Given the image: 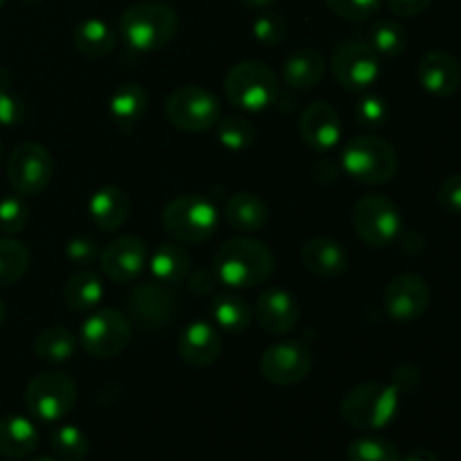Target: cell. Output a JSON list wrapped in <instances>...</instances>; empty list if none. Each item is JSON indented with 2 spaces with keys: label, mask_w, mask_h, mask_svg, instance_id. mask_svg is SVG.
Wrapping results in <instances>:
<instances>
[{
  "label": "cell",
  "mask_w": 461,
  "mask_h": 461,
  "mask_svg": "<svg viewBox=\"0 0 461 461\" xmlns=\"http://www.w3.org/2000/svg\"><path fill=\"white\" fill-rule=\"evenodd\" d=\"M401 461H439V457H437L435 450L430 448H414L410 450L408 455H403Z\"/></svg>",
  "instance_id": "48"
},
{
  "label": "cell",
  "mask_w": 461,
  "mask_h": 461,
  "mask_svg": "<svg viewBox=\"0 0 461 461\" xmlns=\"http://www.w3.org/2000/svg\"><path fill=\"white\" fill-rule=\"evenodd\" d=\"M327 61L322 54L313 48H302L284 59L282 77L284 84L293 90H311L324 79Z\"/></svg>",
  "instance_id": "23"
},
{
  "label": "cell",
  "mask_w": 461,
  "mask_h": 461,
  "mask_svg": "<svg viewBox=\"0 0 461 461\" xmlns=\"http://www.w3.org/2000/svg\"><path fill=\"white\" fill-rule=\"evenodd\" d=\"M27 117L25 99L14 88V79L9 70L0 68V124L18 126Z\"/></svg>",
  "instance_id": "36"
},
{
  "label": "cell",
  "mask_w": 461,
  "mask_h": 461,
  "mask_svg": "<svg viewBox=\"0 0 461 461\" xmlns=\"http://www.w3.org/2000/svg\"><path fill=\"white\" fill-rule=\"evenodd\" d=\"M347 461H401V453L383 437H360L347 448Z\"/></svg>",
  "instance_id": "37"
},
{
  "label": "cell",
  "mask_w": 461,
  "mask_h": 461,
  "mask_svg": "<svg viewBox=\"0 0 461 461\" xmlns=\"http://www.w3.org/2000/svg\"><path fill=\"white\" fill-rule=\"evenodd\" d=\"M255 320L268 336H288L300 324V306L284 288H266L257 297Z\"/></svg>",
  "instance_id": "17"
},
{
  "label": "cell",
  "mask_w": 461,
  "mask_h": 461,
  "mask_svg": "<svg viewBox=\"0 0 461 461\" xmlns=\"http://www.w3.org/2000/svg\"><path fill=\"white\" fill-rule=\"evenodd\" d=\"M300 135L315 151H331L338 147L342 138L340 115L336 108L327 102H313L302 111L300 115Z\"/></svg>",
  "instance_id": "20"
},
{
  "label": "cell",
  "mask_w": 461,
  "mask_h": 461,
  "mask_svg": "<svg viewBox=\"0 0 461 461\" xmlns=\"http://www.w3.org/2000/svg\"><path fill=\"white\" fill-rule=\"evenodd\" d=\"M176 349H178L183 363H187L189 367L205 369L219 360L221 351H223V338L216 331L214 324L196 320L180 331Z\"/></svg>",
  "instance_id": "18"
},
{
  "label": "cell",
  "mask_w": 461,
  "mask_h": 461,
  "mask_svg": "<svg viewBox=\"0 0 461 461\" xmlns=\"http://www.w3.org/2000/svg\"><path fill=\"white\" fill-rule=\"evenodd\" d=\"M216 135H219V142L223 144L228 151H246L248 147H252L257 138V129L248 117L241 115H230L223 120L216 122Z\"/></svg>",
  "instance_id": "35"
},
{
  "label": "cell",
  "mask_w": 461,
  "mask_h": 461,
  "mask_svg": "<svg viewBox=\"0 0 461 461\" xmlns=\"http://www.w3.org/2000/svg\"><path fill=\"white\" fill-rule=\"evenodd\" d=\"M336 16L360 23L372 18L381 9V0H324Z\"/></svg>",
  "instance_id": "41"
},
{
  "label": "cell",
  "mask_w": 461,
  "mask_h": 461,
  "mask_svg": "<svg viewBox=\"0 0 461 461\" xmlns=\"http://www.w3.org/2000/svg\"><path fill=\"white\" fill-rule=\"evenodd\" d=\"M252 34L261 45H279L286 39V21L279 14H259L252 23Z\"/></svg>",
  "instance_id": "40"
},
{
  "label": "cell",
  "mask_w": 461,
  "mask_h": 461,
  "mask_svg": "<svg viewBox=\"0 0 461 461\" xmlns=\"http://www.w3.org/2000/svg\"><path fill=\"white\" fill-rule=\"evenodd\" d=\"M401 394L392 383H360L351 387L340 403V414L351 428L360 432L383 430L396 419Z\"/></svg>",
  "instance_id": "3"
},
{
  "label": "cell",
  "mask_w": 461,
  "mask_h": 461,
  "mask_svg": "<svg viewBox=\"0 0 461 461\" xmlns=\"http://www.w3.org/2000/svg\"><path fill=\"white\" fill-rule=\"evenodd\" d=\"M149 108V95L135 81H126V84L117 86L115 93L111 95L108 102V113L111 120L115 122L117 129L131 131L135 124H140Z\"/></svg>",
  "instance_id": "26"
},
{
  "label": "cell",
  "mask_w": 461,
  "mask_h": 461,
  "mask_svg": "<svg viewBox=\"0 0 461 461\" xmlns=\"http://www.w3.org/2000/svg\"><path fill=\"white\" fill-rule=\"evenodd\" d=\"M417 77L421 88L432 97H450L461 86V63L446 50H432L419 61Z\"/></svg>",
  "instance_id": "19"
},
{
  "label": "cell",
  "mask_w": 461,
  "mask_h": 461,
  "mask_svg": "<svg viewBox=\"0 0 461 461\" xmlns=\"http://www.w3.org/2000/svg\"><path fill=\"white\" fill-rule=\"evenodd\" d=\"M77 403V383L63 372L36 374L25 387V408L43 423H57Z\"/></svg>",
  "instance_id": "9"
},
{
  "label": "cell",
  "mask_w": 461,
  "mask_h": 461,
  "mask_svg": "<svg viewBox=\"0 0 461 461\" xmlns=\"http://www.w3.org/2000/svg\"><path fill=\"white\" fill-rule=\"evenodd\" d=\"M356 120L363 129H381L390 120V108H387L385 99L376 97V95H365L358 104H356Z\"/></svg>",
  "instance_id": "39"
},
{
  "label": "cell",
  "mask_w": 461,
  "mask_h": 461,
  "mask_svg": "<svg viewBox=\"0 0 461 461\" xmlns=\"http://www.w3.org/2000/svg\"><path fill=\"white\" fill-rule=\"evenodd\" d=\"M50 448L61 461H81L88 455L90 441L77 426H59L50 435Z\"/></svg>",
  "instance_id": "34"
},
{
  "label": "cell",
  "mask_w": 461,
  "mask_h": 461,
  "mask_svg": "<svg viewBox=\"0 0 461 461\" xmlns=\"http://www.w3.org/2000/svg\"><path fill=\"white\" fill-rule=\"evenodd\" d=\"M0 158H3V144H0Z\"/></svg>",
  "instance_id": "53"
},
{
  "label": "cell",
  "mask_w": 461,
  "mask_h": 461,
  "mask_svg": "<svg viewBox=\"0 0 461 461\" xmlns=\"http://www.w3.org/2000/svg\"><path fill=\"white\" fill-rule=\"evenodd\" d=\"M178 302L180 297L174 286L151 279V282L133 286V291L126 297V309L138 327L147 329V331H158V329L169 327L171 320L176 318Z\"/></svg>",
  "instance_id": "12"
},
{
  "label": "cell",
  "mask_w": 461,
  "mask_h": 461,
  "mask_svg": "<svg viewBox=\"0 0 461 461\" xmlns=\"http://www.w3.org/2000/svg\"><path fill=\"white\" fill-rule=\"evenodd\" d=\"M421 383V372H419L414 365H399L394 369V376H392V385L399 390V394H408V392H414Z\"/></svg>",
  "instance_id": "44"
},
{
  "label": "cell",
  "mask_w": 461,
  "mask_h": 461,
  "mask_svg": "<svg viewBox=\"0 0 461 461\" xmlns=\"http://www.w3.org/2000/svg\"><path fill=\"white\" fill-rule=\"evenodd\" d=\"M313 369V356L309 347L295 340H282L270 345L261 354L259 372L268 383L279 387L297 385Z\"/></svg>",
  "instance_id": "14"
},
{
  "label": "cell",
  "mask_w": 461,
  "mask_h": 461,
  "mask_svg": "<svg viewBox=\"0 0 461 461\" xmlns=\"http://www.w3.org/2000/svg\"><path fill=\"white\" fill-rule=\"evenodd\" d=\"M104 300V284L99 279L97 273H93L90 268L77 270L75 275H70L63 286V302H66L68 309L77 311H90L95 306H99V302Z\"/></svg>",
  "instance_id": "29"
},
{
  "label": "cell",
  "mask_w": 461,
  "mask_h": 461,
  "mask_svg": "<svg viewBox=\"0 0 461 461\" xmlns=\"http://www.w3.org/2000/svg\"><path fill=\"white\" fill-rule=\"evenodd\" d=\"M30 461H57V459H52V457H32Z\"/></svg>",
  "instance_id": "51"
},
{
  "label": "cell",
  "mask_w": 461,
  "mask_h": 461,
  "mask_svg": "<svg viewBox=\"0 0 461 461\" xmlns=\"http://www.w3.org/2000/svg\"><path fill=\"white\" fill-rule=\"evenodd\" d=\"M178 32V14L174 7L160 0H142L126 9L120 16L117 34L133 52H158Z\"/></svg>",
  "instance_id": "2"
},
{
  "label": "cell",
  "mask_w": 461,
  "mask_h": 461,
  "mask_svg": "<svg viewBox=\"0 0 461 461\" xmlns=\"http://www.w3.org/2000/svg\"><path fill=\"white\" fill-rule=\"evenodd\" d=\"M423 248H426V239L419 232H408L403 237V252L408 255H421Z\"/></svg>",
  "instance_id": "47"
},
{
  "label": "cell",
  "mask_w": 461,
  "mask_h": 461,
  "mask_svg": "<svg viewBox=\"0 0 461 461\" xmlns=\"http://www.w3.org/2000/svg\"><path fill=\"white\" fill-rule=\"evenodd\" d=\"M149 273L156 282L176 286L192 273V257L178 243H162L151 257H149Z\"/></svg>",
  "instance_id": "27"
},
{
  "label": "cell",
  "mask_w": 461,
  "mask_h": 461,
  "mask_svg": "<svg viewBox=\"0 0 461 461\" xmlns=\"http://www.w3.org/2000/svg\"><path fill=\"white\" fill-rule=\"evenodd\" d=\"M225 97L239 111L259 113L273 106L279 97V77L261 61H239L223 79Z\"/></svg>",
  "instance_id": "4"
},
{
  "label": "cell",
  "mask_w": 461,
  "mask_h": 461,
  "mask_svg": "<svg viewBox=\"0 0 461 461\" xmlns=\"http://www.w3.org/2000/svg\"><path fill=\"white\" fill-rule=\"evenodd\" d=\"M99 261H102L104 275L111 282L133 284L149 264L147 243L133 234H124L104 248Z\"/></svg>",
  "instance_id": "16"
},
{
  "label": "cell",
  "mask_w": 461,
  "mask_h": 461,
  "mask_svg": "<svg viewBox=\"0 0 461 461\" xmlns=\"http://www.w3.org/2000/svg\"><path fill=\"white\" fill-rule=\"evenodd\" d=\"M430 5L432 0H387V7L392 9V14L401 18L421 16Z\"/></svg>",
  "instance_id": "46"
},
{
  "label": "cell",
  "mask_w": 461,
  "mask_h": 461,
  "mask_svg": "<svg viewBox=\"0 0 461 461\" xmlns=\"http://www.w3.org/2000/svg\"><path fill=\"white\" fill-rule=\"evenodd\" d=\"M275 3H277V0H241V5H246V7L250 9H266Z\"/></svg>",
  "instance_id": "49"
},
{
  "label": "cell",
  "mask_w": 461,
  "mask_h": 461,
  "mask_svg": "<svg viewBox=\"0 0 461 461\" xmlns=\"http://www.w3.org/2000/svg\"><path fill=\"white\" fill-rule=\"evenodd\" d=\"M30 221V207L21 196H7L0 201V232L18 234Z\"/></svg>",
  "instance_id": "38"
},
{
  "label": "cell",
  "mask_w": 461,
  "mask_h": 461,
  "mask_svg": "<svg viewBox=\"0 0 461 461\" xmlns=\"http://www.w3.org/2000/svg\"><path fill=\"white\" fill-rule=\"evenodd\" d=\"M342 169L363 185H387L399 171V156L387 140L378 135H360L342 149Z\"/></svg>",
  "instance_id": "5"
},
{
  "label": "cell",
  "mask_w": 461,
  "mask_h": 461,
  "mask_svg": "<svg viewBox=\"0 0 461 461\" xmlns=\"http://www.w3.org/2000/svg\"><path fill=\"white\" fill-rule=\"evenodd\" d=\"M216 279L230 288H257L270 279L275 257L264 241L250 237H234L225 241L214 255Z\"/></svg>",
  "instance_id": "1"
},
{
  "label": "cell",
  "mask_w": 461,
  "mask_h": 461,
  "mask_svg": "<svg viewBox=\"0 0 461 461\" xmlns=\"http://www.w3.org/2000/svg\"><path fill=\"white\" fill-rule=\"evenodd\" d=\"M39 448V430L21 414L0 417V455L7 459H25Z\"/></svg>",
  "instance_id": "24"
},
{
  "label": "cell",
  "mask_w": 461,
  "mask_h": 461,
  "mask_svg": "<svg viewBox=\"0 0 461 461\" xmlns=\"http://www.w3.org/2000/svg\"><path fill=\"white\" fill-rule=\"evenodd\" d=\"M210 313L214 318L216 327L228 333H243L252 322V311L243 297L225 293L216 295L210 304Z\"/></svg>",
  "instance_id": "30"
},
{
  "label": "cell",
  "mask_w": 461,
  "mask_h": 461,
  "mask_svg": "<svg viewBox=\"0 0 461 461\" xmlns=\"http://www.w3.org/2000/svg\"><path fill=\"white\" fill-rule=\"evenodd\" d=\"M302 264L318 277H338L349 266V257L342 243L329 237H315L302 248Z\"/></svg>",
  "instance_id": "22"
},
{
  "label": "cell",
  "mask_w": 461,
  "mask_h": 461,
  "mask_svg": "<svg viewBox=\"0 0 461 461\" xmlns=\"http://www.w3.org/2000/svg\"><path fill=\"white\" fill-rule=\"evenodd\" d=\"M225 219L237 232H259L268 223V205L264 198L250 192H237L225 203Z\"/></svg>",
  "instance_id": "25"
},
{
  "label": "cell",
  "mask_w": 461,
  "mask_h": 461,
  "mask_svg": "<svg viewBox=\"0 0 461 461\" xmlns=\"http://www.w3.org/2000/svg\"><path fill=\"white\" fill-rule=\"evenodd\" d=\"M162 228L176 241H207L219 228V210L205 196H196V194L176 196L162 210Z\"/></svg>",
  "instance_id": "6"
},
{
  "label": "cell",
  "mask_w": 461,
  "mask_h": 461,
  "mask_svg": "<svg viewBox=\"0 0 461 461\" xmlns=\"http://www.w3.org/2000/svg\"><path fill=\"white\" fill-rule=\"evenodd\" d=\"M367 41L376 50L378 57H399L408 48V32L401 23L381 18L369 27Z\"/></svg>",
  "instance_id": "33"
},
{
  "label": "cell",
  "mask_w": 461,
  "mask_h": 461,
  "mask_svg": "<svg viewBox=\"0 0 461 461\" xmlns=\"http://www.w3.org/2000/svg\"><path fill=\"white\" fill-rule=\"evenodd\" d=\"M75 349H77V338L72 336L70 329L66 327L43 329L34 340L36 358L50 365H59L70 360L72 356H75Z\"/></svg>",
  "instance_id": "31"
},
{
  "label": "cell",
  "mask_w": 461,
  "mask_h": 461,
  "mask_svg": "<svg viewBox=\"0 0 461 461\" xmlns=\"http://www.w3.org/2000/svg\"><path fill=\"white\" fill-rule=\"evenodd\" d=\"M5 318H7V306H5V302L0 300V324L5 322Z\"/></svg>",
  "instance_id": "50"
},
{
  "label": "cell",
  "mask_w": 461,
  "mask_h": 461,
  "mask_svg": "<svg viewBox=\"0 0 461 461\" xmlns=\"http://www.w3.org/2000/svg\"><path fill=\"white\" fill-rule=\"evenodd\" d=\"M133 329L131 320L122 311L99 309L81 324L79 340L86 354L97 360H108L120 356L129 347Z\"/></svg>",
  "instance_id": "11"
},
{
  "label": "cell",
  "mask_w": 461,
  "mask_h": 461,
  "mask_svg": "<svg viewBox=\"0 0 461 461\" xmlns=\"http://www.w3.org/2000/svg\"><path fill=\"white\" fill-rule=\"evenodd\" d=\"M331 72L338 84L351 93H363L376 84L381 75V61L376 50L369 45L367 39H347L333 50Z\"/></svg>",
  "instance_id": "10"
},
{
  "label": "cell",
  "mask_w": 461,
  "mask_h": 461,
  "mask_svg": "<svg viewBox=\"0 0 461 461\" xmlns=\"http://www.w3.org/2000/svg\"><path fill=\"white\" fill-rule=\"evenodd\" d=\"M88 216L102 232H115L129 221L131 198L117 185H106L88 198Z\"/></svg>",
  "instance_id": "21"
},
{
  "label": "cell",
  "mask_w": 461,
  "mask_h": 461,
  "mask_svg": "<svg viewBox=\"0 0 461 461\" xmlns=\"http://www.w3.org/2000/svg\"><path fill=\"white\" fill-rule=\"evenodd\" d=\"M432 293L426 279L417 273H403L392 279L385 288V311L394 322H419L430 309Z\"/></svg>",
  "instance_id": "15"
},
{
  "label": "cell",
  "mask_w": 461,
  "mask_h": 461,
  "mask_svg": "<svg viewBox=\"0 0 461 461\" xmlns=\"http://www.w3.org/2000/svg\"><path fill=\"white\" fill-rule=\"evenodd\" d=\"M216 275L214 270H207V268H198L194 270V275H189V291L198 297H207L216 286Z\"/></svg>",
  "instance_id": "45"
},
{
  "label": "cell",
  "mask_w": 461,
  "mask_h": 461,
  "mask_svg": "<svg viewBox=\"0 0 461 461\" xmlns=\"http://www.w3.org/2000/svg\"><path fill=\"white\" fill-rule=\"evenodd\" d=\"M25 3H41V0H25Z\"/></svg>",
  "instance_id": "52"
},
{
  "label": "cell",
  "mask_w": 461,
  "mask_h": 461,
  "mask_svg": "<svg viewBox=\"0 0 461 461\" xmlns=\"http://www.w3.org/2000/svg\"><path fill=\"white\" fill-rule=\"evenodd\" d=\"M437 198H439L441 210L453 216H461V174L448 176L441 183Z\"/></svg>",
  "instance_id": "43"
},
{
  "label": "cell",
  "mask_w": 461,
  "mask_h": 461,
  "mask_svg": "<svg viewBox=\"0 0 461 461\" xmlns=\"http://www.w3.org/2000/svg\"><path fill=\"white\" fill-rule=\"evenodd\" d=\"M32 255L25 243L0 237V288L14 286L25 277Z\"/></svg>",
  "instance_id": "32"
},
{
  "label": "cell",
  "mask_w": 461,
  "mask_h": 461,
  "mask_svg": "<svg viewBox=\"0 0 461 461\" xmlns=\"http://www.w3.org/2000/svg\"><path fill=\"white\" fill-rule=\"evenodd\" d=\"M351 225L365 246L383 250L401 237L403 219L392 198L383 194H367L356 201L351 210Z\"/></svg>",
  "instance_id": "7"
},
{
  "label": "cell",
  "mask_w": 461,
  "mask_h": 461,
  "mask_svg": "<svg viewBox=\"0 0 461 461\" xmlns=\"http://www.w3.org/2000/svg\"><path fill=\"white\" fill-rule=\"evenodd\" d=\"M54 160L39 142H23L7 160V180L21 196H39L52 183Z\"/></svg>",
  "instance_id": "13"
},
{
  "label": "cell",
  "mask_w": 461,
  "mask_h": 461,
  "mask_svg": "<svg viewBox=\"0 0 461 461\" xmlns=\"http://www.w3.org/2000/svg\"><path fill=\"white\" fill-rule=\"evenodd\" d=\"M72 45L86 59L108 57L117 45V32L99 18H86L72 30Z\"/></svg>",
  "instance_id": "28"
},
{
  "label": "cell",
  "mask_w": 461,
  "mask_h": 461,
  "mask_svg": "<svg viewBox=\"0 0 461 461\" xmlns=\"http://www.w3.org/2000/svg\"><path fill=\"white\" fill-rule=\"evenodd\" d=\"M3 5H5V0H0V9H3Z\"/></svg>",
  "instance_id": "54"
},
{
  "label": "cell",
  "mask_w": 461,
  "mask_h": 461,
  "mask_svg": "<svg viewBox=\"0 0 461 461\" xmlns=\"http://www.w3.org/2000/svg\"><path fill=\"white\" fill-rule=\"evenodd\" d=\"M66 257L75 266H84L86 268V266H90L99 257V248L93 239L86 237V234H79V237H72L66 243Z\"/></svg>",
  "instance_id": "42"
},
{
  "label": "cell",
  "mask_w": 461,
  "mask_h": 461,
  "mask_svg": "<svg viewBox=\"0 0 461 461\" xmlns=\"http://www.w3.org/2000/svg\"><path fill=\"white\" fill-rule=\"evenodd\" d=\"M165 115L185 133H205L221 120V104L219 97L203 86H180L167 97Z\"/></svg>",
  "instance_id": "8"
}]
</instances>
